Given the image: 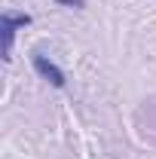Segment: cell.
<instances>
[{
	"mask_svg": "<svg viewBox=\"0 0 156 159\" xmlns=\"http://www.w3.org/2000/svg\"><path fill=\"white\" fill-rule=\"evenodd\" d=\"M34 70H37L43 80H49L55 89H64V74H61V67L58 64H52V61L46 58V55H40V52H34Z\"/></svg>",
	"mask_w": 156,
	"mask_h": 159,
	"instance_id": "cell-1",
	"label": "cell"
},
{
	"mask_svg": "<svg viewBox=\"0 0 156 159\" xmlns=\"http://www.w3.org/2000/svg\"><path fill=\"white\" fill-rule=\"evenodd\" d=\"M3 25H12V28H25V25H31V16L25 12V16H16V12H3L0 16Z\"/></svg>",
	"mask_w": 156,
	"mask_h": 159,
	"instance_id": "cell-2",
	"label": "cell"
},
{
	"mask_svg": "<svg viewBox=\"0 0 156 159\" xmlns=\"http://www.w3.org/2000/svg\"><path fill=\"white\" fill-rule=\"evenodd\" d=\"M55 3H64V6H77V9H80V6H86V0H55Z\"/></svg>",
	"mask_w": 156,
	"mask_h": 159,
	"instance_id": "cell-3",
	"label": "cell"
}]
</instances>
